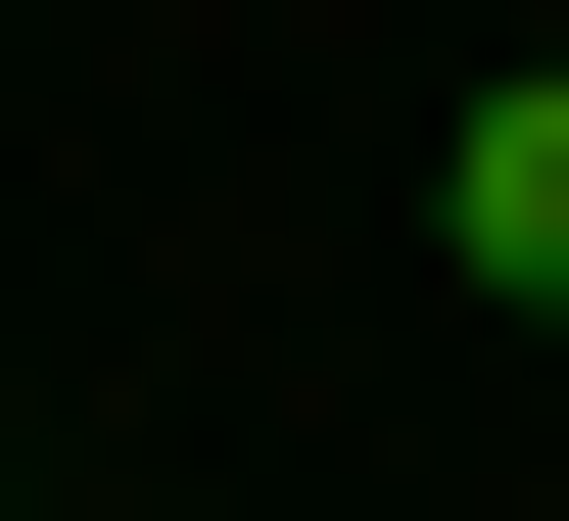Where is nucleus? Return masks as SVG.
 <instances>
[{
	"label": "nucleus",
	"instance_id": "1",
	"mask_svg": "<svg viewBox=\"0 0 569 521\" xmlns=\"http://www.w3.org/2000/svg\"><path fill=\"white\" fill-rule=\"evenodd\" d=\"M427 238H475V284H569V48H475V142H427Z\"/></svg>",
	"mask_w": 569,
	"mask_h": 521
}]
</instances>
